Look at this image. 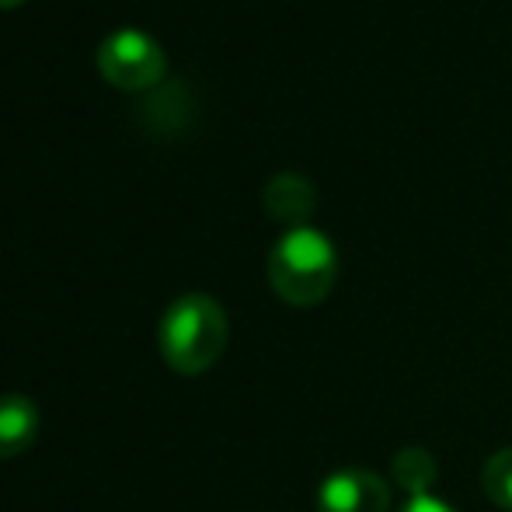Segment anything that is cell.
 I'll list each match as a JSON object with an SVG mask.
<instances>
[{
  "label": "cell",
  "instance_id": "6",
  "mask_svg": "<svg viewBox=\"0 0 512 512\" xmlns=\"http://www.w3.org/2000/svg\"><path fill=\"white\" fill-rule=\"evenodd\" d=\"M39 405L28 394H0V460L21 457L39 436Z\"/></svg>",
  "mask_w": 512,
  "mask_h": 512
},
{
  "label": "cell",
  "instance_id": "3",
  "mask_svg": "<svg viewBox=\"0 0 512 512\" xmlns=\"http://www.w3.org/2000/svg\"><path fill=\"white\" fill-rule=\"evenodd\" d=\"M98 74L119 91H154L168 77V53L154 35L119 28L98 46Z\"/></svg>",
  "mask_w": 512,
  "mask_h": 512
},
{
  "label": "cell",
  "instance_id": "4",
  "mask_svg": "<svg viewBox=\"0 0 512 512\" xmlns=\"http://www.w3.org/2000/svg\"><path fill=\"white\" fill-rule=\"evenodd\" d=\"M391 485L377 471L342 467L331 471L317 488V512H387Z\"/></svg>",
  "mask_w": 512,
  "mask_h": 512
},
{
  "label": "cell",
  "instance_id": "2",
  "mask_svg": "<svg viewBox=\"0 0 512 512\" xmlns=\"http://www.w3.org/2000/svg\"><path fill=\"white\" fill-rule=\"evenodd\" d=\"M338 279V251L317 227H290L269 251V283L279 300L314 307Z\"/></svg>",
  "mask_w": 512,
  "mask_h": 512
},
{
  "label": "cell",
  "instance_id": "7",
  "mask_svg": "<svg viewBox=\"0 0 512 512\" xmlns=\"http://www.w3.org/2000/svg\"><path fill=\"white\" fill-rule=\"evenodd\" d=\"M391 474H394V481L408 492V499H415V495H429L439 467H436V460H432L429 450H422V446H408V450H401L398 457H394Z\"/></svg>",
  "mask_w": 512,
  "mask_h": 512
},
{
  "label": "cell",
  "instance_id": "10",
  "mask_svg": "<svg viewBox=\"0 0 512 512\" xmlns=\"http://www.w3.org/2000/svg\"><path fill=\"white\" fill-rule=\"evenodd\" d=\"M25 0H0V11H11V7H21Z\"/></svg>",
  "mask_w": 512,
  "mask_h": 512
},
{
  "label": "cell",
  "instance_id": "1",
  "mask_svg": "<svg viewBox=\"0 0 512 512\" xmlns=\"http://www.w3.org/2000/svg\"><path fill=\"white\" fill-rule=\"evenodd\" d=\"M227 310L209 293H185L161 314L157 324V349L164 363L182 377L206 373L227 349Z\"/></svg>",
  "mask_w": 512,
  "mask_h": 512
},
{
  "label": "cell",
  "instance_id": "5",
  "mask_svg": "<svg viewBox=\"0 0 512 512\" xmlns=\"http://www.w3.org/2000/svg\"><path fill=\"white\" fill-rule=\"evenodd\" d=\"M262 206L272 220L290 223V227H304L307 216L314 213V206H317L314 182L297 175V171H279V175H272L269 182H265Z\"/></svg>",
  "mask_w": 512,
  "mask_h": 512
},
{
  "label": "cell",
  "instance_id": "9",
  "mask_svg": "<svg viewBox=\"0 0 512 512\" xmlns=\"http://www.w3.org/2000/svg\"><path fill=\"white\" fill-rule=\"evenodd\" d=\"M398 512H457V509H453L450 502L436 499V495H415V499H408L405 509H398Z\"/></svg>",
  "mask_w": 512,
  "mask_h": 512
},
{
  "label": "cell",
  "instance_id": "8",
  "mask_svg": "<svg viewBox=\"0 0 512 512\" xmlns=\"http://www.w3.org/2000/svg\"><path fill=\"white\" fill-rule=\"evenodd\" d=\"M481 488L495 506L512 512V446L488 457L485 471H481Z\"/></svg>",
  "mask_w": 512,
  "mask_h": 512
}]
</instances>
